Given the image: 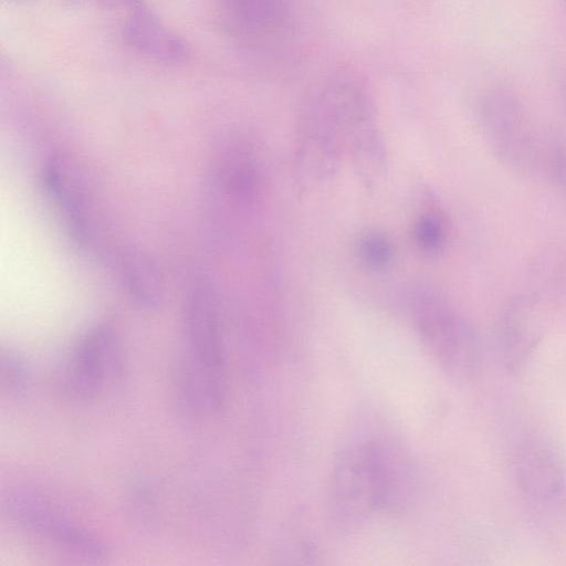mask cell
<instances>
[{"label":"cell","instance_id":"7c38bea8","mask_svg":"<svg viewBox=\"0 0 566 566\" xmlns=\"http://www.w3.org/2000/svg\"><path fill=\"white\" fill-rule=\"evenodd\" d=\"M132 50L160 63L179 64L188 60L187 43L170 30L147 6L129 13L122 31Z\"/></svg>","mask_w":566,"mask_h":566},{"label":"cell","instance_id":"2e32d148","mask_svg":"<svg viewBox=\"0 0 566 566\" xmlns=\"http://www.w3.org/2000/svg\"><path fill=\"white\" fill-rule=\"evenodd\" d=\"M541 171L566 196V143L560 137H544Z\"/></svg>","mask_w":566,"mask_h":566},{"label":"cell","instance_id":"ba28073f","mask_svg":"<svg viewBox=\"0 0 566 566\" xmlns=\"http://www.w3.org/2000/svg\"><path fill=\"white\" fill-rule=\"evenodd\" d=\"M42 181L74 243L82 249H91L95 239L94 220L76 169L65 158L53 157L43 169Z\"/></svg>","mask_w":566,"mask_h":566},{"label":"cell","instance_id":"52a82bcc","mask_svg":"<svg viewBox=\"0 0 566 566\" xmlns=\"http://www.w3.org/2000/svg\"><path fill=\"white\" fill-rule=\"evenodd\" d=\"M545 334V319L538 303L530 297H514L499 315L496 340L507 371L518 374L532 360Z\"/></svg>","mask_w":566,"mask_h":566},{"label":"cell","instance_id":"e0dca14e","mask_svg":"<svg viewBox=\"0 0 566 566\" xmlns=\"http://www.w3.org/2000/svg\"><path fill=\"white\" fill-rule=\"evenodd\" d=\"M0 381L1 388L8 394L24 391L31 381V369L27 360L15 352L2 353Z\"/></svg>","mask_w":566,"mask_h":566},{"label":"cell","instance_id":"5b68a950","mask_svg":"<svg viewBox=\"0 0 566 566\" xmlns=\"http://www.w3.org/2000/svg\"><path fill=\"white\" fill-rule=\"evenodd\" d=\"M122 353L117 332L99 324L88 329L74 344L62 373L64 391L74 398L98 395L120 368Z\"/></svg>","mask_w":566,"mask_h":566},{"label":"cell","instance_id":"8fae6325","mask_svg":"<svg viewBox=\"0 0 566 566\" xmlns=\"http://www.w3.org/2000/svg\"><path fill=\"white\" fill-rule=\"evenodd\" d=\"M513 476L521 492L537 501L559 496L565 486L563 468L556 455L546 446L533 440L524 441L516 448Z\"/></svg>","mask_w":566,"mask_h":566},{"label":"cell","instance_id":"5bb4252c","mask_svg":"<svg viewBox=\"0 0 566 566\" xmlns=\"http://www.w3.org/2000/svg\"><path fill=\"white\" fill-rule=\"evenodd\" d=\"M356 247L360 262L373 270L386 268L394 258V244L390 238L377 230L361 234Z\"/></svg>","mask_w":566,"mask_h":566},{"label":"cell","instance_id":"ac0fdd59","mask_svg":"<svg viewBox=\"0 0 566 566\" xmlns=\"http://www.w3.org/2000/svg\"><path fill=\"white\" fill-rule=\"evenodd\" d=\"M98 4L108 10H127L130 12L146 7L145 0H96Z\"/></svg>","mask_w":566,"mask_h":566},{"label":"cell","instance_id":"3957f363","mask_svg":"<svg viewBox=\"0 0 566 566\" xmlns=\"http://www.w3.org/2000/svg\"><path fill=\"white\" fill-rule=\"evenodd\" d=\"M407 306L420 340L442 369L459 379L472 378L482 357L473 326L429 286L412 287Z\"/></svg>","mask_w":566,"mask_h":566},{"label":"cell","instance_id":"7a4b0ae2","mask_svg":"<svg viewBox=\"0 0 566 566\" xmlns=\"http://www.w3.org/2000/svg\"><path fill=\"white\" fill-rule=\"evenodd\" d=\"M184 331L177 375L180 405L191 415L217 411L227 394L226 353L216 297L208 285L198 284L190 292Z\"/></svg>","mask_w":566,"mask_h":566},{"label":"cell","instance_id":"277c9868","mask_svg":"<svg viewBox=\"0 0 566 566\" xmlns=\"http://www.w3.org/2000/svg\"><path fill=\"white\" fill-rule=\"evenodd\" d=\"M478 120L497 159L516 172L541 170L543 140L527 120L518 96L509 87L486 90L478 103Z\"/></svg>","mask_w":566,"mask_h":566},{"label":"cell","instance_id":"30bf717a","mask_svg":"<svg viewBox=\"0 0 566 566\" xmlns=\"http://www.w3.org/2000/svg\"><path fill=\"white\" fill-rule=\"evenodd\" d=\"M212 190L231 208H245L261 188L262 168L249 145L230 144L221 150L212 169Z\"/></svg>","mask_w":566,"mask_h":566},{"label":"cell","instance_id":"9a60e30c","mask_svg":"<svg viewBox=\"0 0 566 566\" xmlns=\"http://www.w3.org/2000/svg\"><path fill=\"white\" fill-rule=\"evenodd\" d=\"M413 237L419 249L427 254H438L447 242V227L443 218L436 211L421 213L413 227Z\"/></svg>","mask_w":566,"mask_h":566},{"label":"cell","instance_id":"6da1fadb","mask_svg":"<svg viewBox=\"0 0 566 566\" xmlns=\"http://www.w3.org/2000/svg\"><path fill=\"white\" fill-rule=\"evenodd\" d=\"M419 468L410 451L388 437L358 439L333 463L328 506L333 522L352 530L377 513L408 511L420 494Z\"/></svg>","mask_w":566,"mask_h":566},{"label":"cell","instance_id":"4fadbf2b","mask_svg":"<svg viewBox=\"0 0 566 566\" xmlns=\"http://www.w3.org/2000/svg\"><path fill=\"white\" fill-rule=\"evenodd\" d=\"M119 277L128 294L142 306H157L163 298V281L145 254L125 251L118 262Z\"/></svg>","mask_w":566,"mask_h":566},{"label":"cell","instance_id":"8992f818","mask_svg":"<svg viewBox=\"0 0 566 566\" xmlns=\"http://www.w3.org/2000/svg\"><path fill=\"white\" fill-rule=\"evenodd\" d=\"M10 517L38 535L87 558H102L106 546L95 534L59 512L41 495L17 490L6 500Z\"/></svg>","mask_w":566,"mask_h":566},{"label":"cell","instance_id":"9c48e42d","mask_svg":"<svg viewBox=\"0 0 566 566\" xmlns=\"http://www.w3.org/2000/svg\"><path fill=\"white\" fill-rule=\"evenodd\" d=\"M232 30L261 46L277 44L291 31V0H220Z\"/></svg>","mask_w":566,"mask_h":566}]
</instances>
